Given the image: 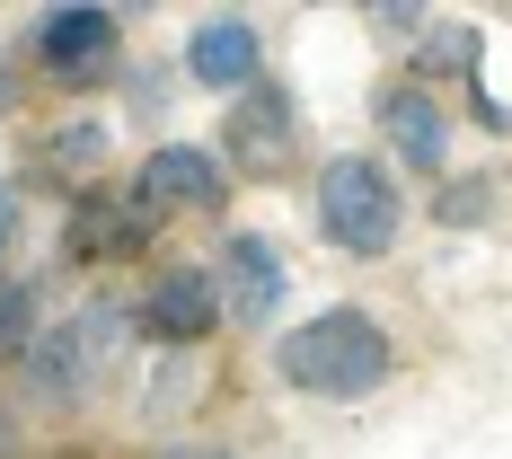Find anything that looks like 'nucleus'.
Here are the masks:
<instances>
[{"label": "nucleus", "mask_w": 512, "mask_h": 459, "mask_svg": "<svg viewBox=\"0 0 512 459\" xmlns=\"http://www.w3.org/2000/svg\"><path fill=\"white\" fill-rule=\"evenodd\" d=\"M186 80L212 89V98L256 89V80H265V36H256V18H239V9L195 18V36H186Z\"/></svg>", "instance_id": "9"}, {"label": "nucleus", "mask_w": 512, "mask_h": 459, "mask_svg": "<svg viewBox=\"0 0 512 459\" xmlns=\"http://www.w3.org/2000/svg\"><path fill=\"white\" fill-rule=\"evenodd\" d=\"M18 221H27V204H18V186H0V256L18 248Z\"/></svg>", "instance_id": "14"}, {"label": "nucleus", "mask_w": 512, "mask_h": 459, "mask_svg": "<svg viewBox=\"0 0 512 459\" xmlns=\"http://www.w3.org/2000/svg\"><path fill=\"white\" fill-rule=\"evenodd\" d=\"M380 133H389V151L407 159V168H442L451 159V115H442V98L424 89V80H389L380 89Z\"/></svg>", "instance_id": "11"}, {"label": "nucleus", "mask_w": 512, "mask_h": 459, "mask_svg": "<svg viewBox=\"0 0 512 459\" xmlns=\"http://www.w3.org/2000/svg\"><path fill=\"white\" fill-rule=\"evenodd\" d=\"M318 230H327V248H345V256H389L398 230H407L398 177L362 151H336L318 168Z\"/></svg>", "instance_id": "2"}, {"label": "nucleus", "mask_w": 512, "mask_h": 459, "mask_svg": "<svg viewBox=\"0 0 512 459\" xmlns=\"http://www.w3.org/2000/svg\"><path fill=\"white\" fill-rule=\"evenodd\" d=\"M212 318H221V283H212V265H159V283L142 292V309H133V327L151 336V345H204Z\"/></svg>", "instance_id": "8"}, {"label": "nucleus", "mask_w": 512, "mask_h": 459, "mask_svg": "<svg viewBox=\"0 0 512 459\" xmlns=\"http://www.w3.org/2000/svg\"><path fill=\"white\" fill-rule=\"evenodd\" d=\"M9 451H18V424H9V415H0V459H9Z\"/></svg>", "instance_id": "16"}, {"label": "nucleus", "mask_w": 512, "mask_h": 459, "mask_svg": "<svg viewBox=\"0 0 512 459\" xmlns=\"http://www.w3.org/2000/svg\"><path fill=\"white\" fill-rule=\"evenodd\" d=\"M292 159V98H283V80H256L230 98L221 115V168H239V177H274Z\"/></svg>", "instance_id": "7"}, {"label": "nucleus", "mask_w": 512, "mask_h": 459, "mask_svg": "<svg viewBox=\"0 0 512 459\" xmlns=\"http://www.w3.org/2000/svg\"><path fill=\"white\" fill-rule=\"evenodd\" d=\"M212 283H221V309H230L239 327H274V318H283L292 265H283V248H274L265 230H230L221 256H212Z\"/></svg>", "instance_id": "6"}, {"label": "nucleus", "mask_w": 512, "mask_h": 459, "mask_svg": "<svg viewBox=\"0 0 512 459\" xmlns=\"http://www.w3.org/2000/svg\"><path fill=\"white\" fill-rule=\"evenodd\" d=\"M133 186H142L159 212H212V204H230V168H221L212 151H195V142H159V151L142 159Z\"/></svg>", "instance_id": "10"}, {"label": "nucleus", "mask_w": 512, "mask_h": 459, "mask_svg": "<svg viewBox=\"0 0 512 459\" xmlns=\"http://www.w3.org/2000/svg\"><path fill=\"white\" fill-rule=\"evenodd\" d=\"M168 212L133 186V195H106V186H80L71 195V221H62V256L71 265H106V256H133L142 239H159Z\"/></svg>", "instance_id": "5"}, {"label": "nucleus", "mask_w": 512, "mask_h": 459, "mask_svg": "<svg viewBox=\"0 0 512 459\" xmlns=\"http://www.w3.org/2000/svg\"><path fill=\"white\" fill-rule=\"evenodd\" d=\"M115 53H124V18H115L106 0H62V9L36 18V62H45L53 80H71V89L106 80Z\"/></svg>", "instance_id": "4"}, {"label": "nucleus", "mask_w": 512, "mask_h": 459, "mask_svg": "<svg viewBox=\"0 0 512 459\" xmlns=\"http://www.w3.org/2000/svg\"><path fill=\"white\" fill-rule=\"evenodd\" d=\"M274 371L301 398H362L389 380V327L371 309H318L309 327L274 336Z\"/></svg>", "instance_id": "1"}, {"label": "nucleus", "mask_w": 512, "mask_h": 459, "mask_svg": "<svg viewBox=\"0 0 512 459\" xmlns=\"http://www.w3.org/2000/svg\"><path fill=\"white\" fill-rule=\"evenodd\" d=\"M36 309H45V292H36L27 274H9V283H0V362H27V345L45 336V318H36Z\"/></svg>", "instance_id": "12"}, {"label": "nucleus", "mask_w": 512, "mask_h": 459, "mask_svg": "<svg viewBox=\"0 0 512 459\" xmlns=\"http://www.w3.org/2000/svg\"><path fill=\"white\" fill-rule=\"evenodd\" d=\"M9 98H18V71H9V62H0V106H9Z\"/></svg>", "instance_id": "15"}, {"label": "nucleus", "mask_w": 512, "mask_h": 459, "mask_svg": "<svg viewBox=\"0 0 512 459\" xmlns=\"http://www.w3.org/2000/svg\"><path fill=\"white\" fill-rule=\"evenodd\" d=\"M45 168H62V177H89V168H106V124H98V115L62 124V133L45 142Z\"/></svg>", "instance_id": "13"}, {"label": "nucleus", "mask_w": 512, "mask_h": 459, "mask_svg": "<svg viewBox=\"0 0 512 459\" xmlns=\"http://www.w3.org/2000/svg\"><path fill=\"white\" fill-rule=\"evenodd\" d=\"M124 327H133V309H115V301H89L80 318H62V327H45V336L27 345V389H36L45 407H62V398H80V389L98 380L106 362H115V345H124Z\"/></svg>", "instance_id": "3"}]
</instances>
